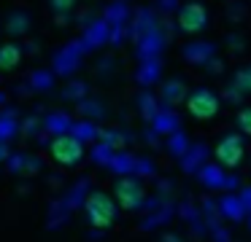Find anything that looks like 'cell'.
<instances>
[{
  "label": "cell",
  "mask_w": 251,
  "mask_h": 242,
  "mask_svg": "<svg viewBox=\"0 0 251 242\" xmlns=\"http://www.w3.org/2000/svg\"><path fill=\"white\" fill-rule=\"evenodd\" d=\"M22 62V51L17 43H3L0 46V70H14Z\"/></svg>",
  "instance_id": "7"
},
{
  "label": "cell",
  "mask_w": 251,
  "mask_h": 242,
  "mask_svg": "<svg viewBox=\"0 0 251 242\" xmlns=\"http://www.w3.org/2000/svg\"><path fill=\"white\" fill-rule=\"evenodd\" d=\"M240 159H243V143H240V137L229 134V137L219 140V145H216V161H219V164L238 167Z\"/></svg>",
  "instance_id": "6"
},
{
  "label": "cell",
  "mask_w": 251,
  "mask_h": 242,
  "mask_svg": "<svg viewBox=\"0 0 251 242\" xmlns=\"http://www.w3.org/2000/svg\"><path fill=\"white\" fill-rule=\"evenodd\" d=\"M238 129H240L243 134H251V108L240 110V116H238Z\"/></svg>",
  "instance_id": "9"
},
{
  "label": "cell",
  "mask_w": 251,
  "mask_h": 242,
  "mask_svg": "<svg viewBox=\"0 0 251 242\" xmlns=\"http://www.w3.org/2000/svg\"><path fill=\"white\" fill-rule=\"evenodd\" d=\"M51 5H54L57 11H71L73 5H76V0H51Z\"/></svg>",
  "instance_id": "10"
},
{
  "label": "cell",
  "mask_w": 251,
  "mask_h": 242,
  "mask_svg": "<svg viewBox=\"0 0 251 242\" xmlns=\"http://www.w3.org/2000/svg\"><path fill=\"white\" fill-rule=\"evenodd\" d=\"M205 24H208V14H205V8H202L200 3H189V5H184V8L178 11V27L184 32H189V35L200 32Z\"/></svg>",
  "instance_id": "4"
},
{
  "label": "cell",
  "mask_w": 251,
  "mask_h": 242,
  "mask_svg": "<svg viewBox=\"0 0 251 242\" xmlns=\"http://www.w3.org/2000/svg\"><path fill=\"white\" fill-rule=\"evenodd\" d=\"M235 84H238L240 91H246V94H251V67H243L238 75H235Z\"/></svg>",
  "instance_id": "8"
},
{
  "label": "cell",
  "mask_w": 251,
  "mask_h": 242,
  "mask_svg": "<svg viewBox=\"0 0 251 242\" xmlns=\"http://www.w3.org/2000/svg\"><path fill=\"white\" fill-rule=\"evenodd\" d=\"M51 159L62 167H73L84 159V145L81 140L71 137V134H60V137L51 143Z\"/></svg>",
  "instance_id": "2"
},
{
  "label": "cell",
  "mask_w": 251,
  "mask_h": 242,
  "mask_svg": "<svg viewBox=\"0 0 251 242\" xmlns=\"http://www.w3.org/2000/svg\"><path fill=\"white\" fill-rule=\"evenodd\" d=\"M114 199H116V204H119L122 210H135L138 204L143 202V188L138 186V180H130V177H125V180L116 183Z\"/></svg>",
  "instance_id": "5"
},
{
  "label": "cell",
  "mask_w": 251,
  "mask_h": 242,
  "mask_svg": "<svg viewBox=\"0 0 251 242\" xmlns=\"http://www.w3.org/2000/svg\"><path fill=\"white\" fill-rule=\"evenodd\" d=\"M186 110H189L197 121H208V118H213L219 113V100L211 94V91L200 89L186 100Z\"/></svg>",
  "instance_id": "3"
},
{
  "label": "cell",
  "mask_w": 251,
  "mask_h": 242,
  "mask_svg": "<svg viewBox=\"0 0 251 242\" xmlns=\"http://www.w3.org/2000/svg\"><path fill=\"white\" fill-rule=\"evenodd\" d=\"M84 210H87V220L95 226V229H105V226H111L114 218H116V202L103 191L89 194Z\"/></svg>",
  "instance_id": "1"
}]
</instances>
